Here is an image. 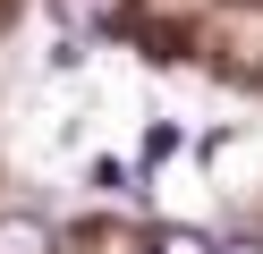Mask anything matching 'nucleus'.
I'll return each mask as SVG.
<instances>
[{"mask_svg":"<svg viewBox=\"0 0 263 254\" xmlns=\"http://www.w3.org/2000/svg\"><path fill=\"white\" fill-rule=\"evenodd\" d=\"M170 152H178V127H144V169L170 161Z\"/></svg>","mask_w":263,"mask_h":254,"instance_id":"4","label":"nucleus"},{"mask_svg":"<svg viewBox=\"0 0 263 254\" xmlns=\"http://www.w3.org/2000/svg\"><path fill=\"white\" fill-rule=\"evenodd\" d=\"M51 9H60V26H68V34H85V43L127 26V0H51Z\"/></svg>","mask_w":263,"mask_h":254,"instance_id":"1","label":"nucleus"},{"mask_svg":"<svg viewBox=\"0 0 263 254\" xmlns=\"http://www.w3.org/2000/svg\"><path fill=\"white\" fill-rule=\"evenodd\" d=\"M144 254H221V246H212L204 229H153V246H144Z\"/></svg>","mask_w":263,"mask_h":254,"instance_id":"3","label":"nucleus"},{"mask_svg":"<svg viewBox=\"0 0 263 254\" xmlns=\"http://www.w3.org/2000/svg\"><path fill=\"white\" fill-rule=\"evenodd\" d=\"M0 254H51V220L43 212H0Z\"/></svg>","mask_w":263,"mask_h":254,"instance_id":"2","label":"nucleus"},{"mask_svg":"<svg viewBox=\"0 0 263 254\" xmlns=\"http://www.w3.org/2000/svg\"><path fill=\"white\" fill-rule=\"evenodd\" d=\"M221 254H263V237H229V246Z\"/></svg>","mask_w":263,"mask_h":254,"instance_id":"5","label":"nucleus"}]
</instances>
